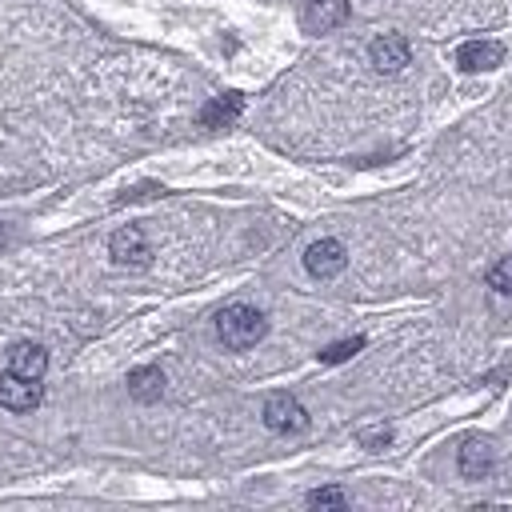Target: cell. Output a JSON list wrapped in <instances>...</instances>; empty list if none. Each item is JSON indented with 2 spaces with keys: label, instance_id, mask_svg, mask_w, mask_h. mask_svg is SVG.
<instances>
[{
  "label": "cell",
  "instance_id": "1",
  "mask_svg": "<svg viewBox=\"0 0 512 512\" xmlns=\"http://www.w3.org/2000/svg\"><path fill=\"white\" fill-rule=\"evenodd\" d=\"M264 332H268V320H264V312L252 308V304H228V308L216 312V336H220V344L232 348V352L256 348V344L264 340Z\"/></svg>",
  "mask_w": 512,
  "mask_h": 512
},
{
  "label": "cell",
  "instance_id": "2",
  "mask_svg": "<svg viewBox=\"0 0 512 512\" xmlns=\"http://www.w3.org/2000/svg\"><path fill=\"white\" fill-rule=\"evenodd\" d=\"M264 424L272 432H280V436H292V432H304L308 428V412H304V404L296 396L276 392V396L264 400Z\"/></svg>",
  "mask_w": 512,
  "mask_h": 512
},
{
  "label": "cell",
  "instance_id": "3",
  "mask_svg": "<svg viewBox=\"0 0 512 512\" xmlns=\"http://www.w3.org/2000/svg\"><path fill=\"white\" fill-rule=\"evenodd\" d=\"M108 252H112V260H116L120 268H144V264L152 260V244H148V236H144L136 224L116 228L112 240H108Z\"/></svg>",
  "mask_w": 512,
  "mask_h": 512
},
{
  "label": "cell",
  "instance_id": "4",
  "mask_svg": "<svg viewBox=\"0 0 512 512\" xmlns=\"http://www.w3.org/2000/svg\"><path fill=\"white\" fill-rule=\"evenodd\" d=\"M344 264H348V252H344V244L332 240V236L312 240L308 252H304V268H308V276H316V280H332V276H340Z\"/></svg>",
  "mask_w": 512,
  "mask_h": 512
},
{
  "label": "cell",
  "instance_id": "5",
  "mask_svg": "<svg viewBox=\"0 0 512 512\" xmlns=\"http://www.w3.org/2000/svg\"><path fill=\"white\" fill-rule=\"evenodd\" d=\"M40 396H44L40 380H24V376H16V372L4 368V376H0V408H8V412H32L40 404Z\"/></svg>",
  "mask_w": 512,
  "mask_h": 512
},
{
  "label": "cell",
  "instance_id": "6",
  "mask_svg": "<svg viewBox=\"0 0 512 512\" xmlns=\"http://www.w3.org/2000/svg\"><path fill=\"white\" fill-rule=\"evenodd\" d=\"M368 60H372V68H376V72L392 76V72H400V68L412 60V48H408V40H404V36L384 32V36H376V40H372Z\"/></svg>",
  "mask_w": 512,
  "mask_h": 512
},
{
  "label": "cell",
  "instance_id": "7",
  "mask_svg": "<svg viewBox=\"0 0 512 512\" xmlns=\"http://www.w3.org/2000/svg\"><path fill=\"white\" fill-rule=\"evenodd\" d=\"M504 60V44L500 40H468L456 48V68L460 72H488Z\"/></svg>",
  "mask_w": 512,
  "mask_h": 512
},
{
  "label": "cell",
  "instance_id": "8",
  "mask_svg": "<svg viewBox=\"0 0 512 512\" xmlns=\"http://www.w3.org/2000/svg\"><path fill=\"white\" fill-rule=\"evenodd\" d=\"M44 368H48V352L36 340H20L8 348V372L24 376V380H40Z\"/></svg>",
  "mask_w": 512,
  "mask_h": 512
},
{
  "label": "cell",
  "instance_id": "9",
  "mask_svg": "<svg viewBox=\"0 0 512 512\" xmlns=\"http://www.w3.org/2000/svg\"><path fill=\"white\" fill-rule=\"evenodd\" d=\"M488 468H492V444H488V436H480V432L464 436V444H460V476L464 480H480V476H488Z\"/></svg>",
  "mask_w": 512,
  "mask_h": 512
},
{
  "label": "cell",
  "instance_id": "10",
  "mask_svg": "<svg viewBox=\"0 0 512 512\" xmlns=\"http://www.w3.org/2000/svg\"><path fill=\"white\" fill-rule=\"evenodd\" d=\"M348 20V0H308L304 4V24L308 32H332L336 24Z\"/></svg>",
  "mask_w": 512,
  "mask_h": 512
},
{
  "label": "cell",
  "instance_id": "11",
  "mask_svg": "<svg viewBox=\"0 0 512 512\" xmlns=\"http://www.w3.org/2000/svg\"><path fill=\"white\" fill-rule=\"evenodd\" d=\"M240 112H244V96H240V92H220V96H212V100L200 108V124H204V128H228Z\"/></svg>",
  "mask_w": 512,
  "mask_h": 512
},
{
  "label": "cell",
  "instance_id": "12",
  "mask_svg": "<svg viewBox=\"0 0 512 512\" xmlns=\"http://www.w3.org/2000/svg\"><path fill=\"white\" fill-rule=\"evenodd\" d=\"M128 392L136 404H156L164 396V372L156 364H144V368H132L128 372Z\"/></svg>",
  "mask_w": 512,
  "mask_h": 512
},
{
  "label": "cell",
  "instance_id": "13",
  "mask_svg": "<svg viewBox=\"0 0 512 512\" xmlns=\"http://www.w3.org/2000/svg\"><path fill=\"white\" fill-rule=\"evenodd\" d=\"M360 348H364V336H348V340L328 344V348L320 352V360H324V364H344V360H352Z\"/></svg>",
  "mask_w": 512,
  "mask_h": 512
},
{
  "label": "cell",
  "instance_id": "14",
  "mask_svg": "<svg viewBox=\"0 0 512 512\" xmlns=\"http://www.w3.org/2000/svg\"><path fill=\"white\" fill-rule=\"evenodd\" d=\"M488 284L504 296H512V256H500L492 268H488Z\"/></svg>",
  "mask_w": 512,
  "mask_h": 512
},
{
  "label": "cell",
  "instance_id": "15",
  "mask_svg": "<svg viewBox=\"0 0 512 512\" xmlns=\"http://www.w3.org/2000/svg\"><path fill=\"white\" fill-rule=\"evenodd\" d=\"M308 504H312V508H344L348 496H344L340 488H316V492L308 496Z\"/></svg>",
  "mask_w": 512,
  "mask_h": 512
},
{
  "label": "cell",
  "instance_id": "16",
  "mask_svg": "<svg viewBox=\"0 0 512 512\" xmlns=\"http://www.w3.org/2000/svg\"><path fill=\"white\" fill-rule=\"evenodd\" d=\"M388 436H392V432H364L360 440H364V444H388Z\"/></svg>",
  "mask_w": 512,
  "mask_h": 512
}]
</instances>
